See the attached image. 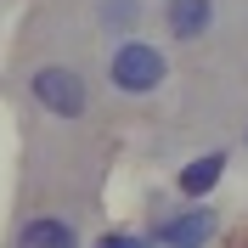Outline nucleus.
Segmentation results:
<instances>
[{"mask_svg":"<svg viewBox=\"0 0 248 248\" xmlns=\"http://www.w3.org/2000/svg\"><path fill=\"white\" fill-rule=\"evenodd\" d=\"M17 248H79V232L68 220H57V215H40V220H29L17 232Z\"/></svg>","mask_w":248,"mask_h":248,"instance_id":"nucleus-5","label":"nucleus"},{"mask_svg":"<svg viewBox=\"0 0 248 248\" xmlns=\"http://www.w3.org/2000/svg\"><path fill=\"white\" fill-rule=\"evenodd\" d=\"M215 232H220V215L209 209V203H198V209L164 220V226H158V243H164V248H203Z\"/></svg>","mask_w":248,"mask_h":248,"instance_id":"nucleus-3","label":"nucleus"},{"mask_svg":"<svg viewBox=\"0 0 248 248\" xmlns=\"http://www.w3.org/2000/svg\"><path fill=\"white\" fill-rule=\"evenodd\" d=\"M96 248H153V237H130V232H108Z\"/></svg>","mask_w":248,"mask_h":248,"instance_id":"nucleus-8","label":"nucleus"},{"mask_svg":"<svg viewBox=\"0 0 248 248\" xmlns=\"http://www.w3.org/2000/svg\"><path fill=\"white\" fill-rule=\"evenodd\" d=\"M34 102L46 113H57V119H85V108H91V85H85V74L79 68H62V62H51V68H40V74L29 79Z\"/></svg>","mask_w":248,"mask_h":248,"instance_id":"nucleus-2","label":"nucleus"},{"mask_svg":"<svg viewBox=\"0 0 248 248\" xmlns=\"http://www.w3.org/2000/svg\"><path fill=\"white\" fill-rule=\"evenodd\" d=\"M141 17V0H102V23H108L113 34H130Z\"/></svg>","mask_w":248,"mask_h":248,"instance_id":"nucleus-7","label":"nucleus"},{"mask_svg":"<svg viewBox=\"0 0 248 248\" xmlns=\"http://www.w3.org/2000/svg\"><path fill=\"white\" fill-rule=\"evenodd\" d=\"M164 29L175 40H203L215 29V0H170L164 6Z\"/></svg>","mask_w":248,"mask_h":248,"instance_id":"nucleus-4","label":"nucleus"},{"mask_svg":"<svg viewBox=\"0 0 248 248\" xmlns=\"http://www.w3.org/2000/svg\"><path fill=\"white\" fill-rule=\"evenodd\" d=\"M108 79H113V91H124V96H153L170 79V57L158 46H147V40H124L108 57Z\"/></svg>","mask_w":248,"mask_h":248,"instance_id":"nucleus-1","label":"nucleus"},{"mask_svg":"<svg viewBox=\"0 0 248 248\" xmlns=\"http://www.w3.org/2000/svg\"><path fill=\"white\" fill-rule=\"evenodd\" d=\"M220 175H226V153H203V158H192L181 170V192L186 198H209L220 186Z\"/></svg>","mask_w":248,"mask_h":248,"instance_id":"nucleus-6","label":"nucleus"}]
</instances>
